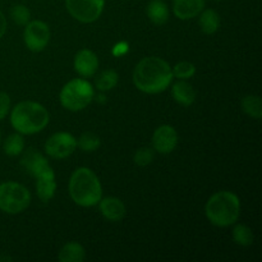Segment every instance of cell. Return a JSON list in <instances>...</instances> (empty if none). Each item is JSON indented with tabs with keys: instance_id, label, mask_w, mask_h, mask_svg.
Returning a JSON list of instances; mask_svg holds the SVG:
<instances>
[{
	"instance_id": "obj_1",
	"label": "cell",
	"mask_w": 262,
	"mask_h": 262,
	"mask_svg": "<svg viewBox=\"0 0 262 262\" xmlns=\"http://www.w3.org/2000/svg\"><path fill=\"white\" fill-rule=\"evenodd\" d=\"M171 67L159 56H147L137 63L133 71V83L140 91L155 95L165 91L173 79Z\"/></svg>"
},
{
	"instance_id": "obj_2",
	"label": "cell",
	"mask_w": 262,
	"mask_h": 262,
	"mask_svg": "<svg viewBox=\"0 0 262 262\" xmlns=\"http://www.w3.org/2000/svg\"><path fill=\"white\" fill-rule=\"evenodd\" d=\"M69 194L74 204L82 207H92L102 197V187L99 177L89 168L76 169L69 179Z\"/></svg>"
},
{
	"instance_id": "obj_3",
	"label": "cell",
	"mask_w": 262,
	"mask_h": 262,
	"mask_svg": "<svg viewBox=\"0 0 262 262\" xmlns=\"http://www.w3.org/2000/svg\"><path fill=\"white\" fill-rule=\"evenodd\" d=\"M50 122L48 109L35 101H20L10 113V124L20 135H35Z\"/></svg>"
},
{
	"instance_id": "obj_4",
	"label": "cell",
	"mask_w": 262,
	"mask_h": 262,
	"mask_svg": "<svg viewBox=\"0 0 262 262\" xmlns=\"http://www.w3.org/2000/svg\"><path fill=\"white\" fill-rule=\"evenodd\" d=\"M205 214L215 227H230L239 219L241 201L233 192L219 191L207 200Z\"/></svg>"
},
{
	"instance_id": "obj_5",
	"label": "cell",
	"mask_w": 262,
	"mask_h": 262,
	"mask_svg": "<svg viewBox=\"0 0 262 262\" xmlns=\"http://www.w3.org/2000/svg\"><path fill=\"white\" fill-rule=\"evenodd\" d=\"M95 97L92 84L83 78H74L61 89L59 99L63 107L69 112H81L86 109Z\"/></svg>"
},
{
	"instance_id": "obj_6",
	"label": "cell",
	"mask_w": 262,
	"mask_h": 262,
	"mask_svg": "<svg viewBox=\"0 0 262 262\" xmlns=\"http://www.w3.org/2000/svg\"><path fill=\"white\" fill-rule=\"evenodd\" d=\"M31 204V193L23 184L5 182L0 184V210L5 214L17 215Z\"/></svg>"
},
{
	"instance_id": "obj_7",
	"label": "cell",
	"mask_w": 262,
	"mask_h": 262,
	"mask_svg": "<svg viewBox=\"0 0 262 262\" xmlns=\"http://www.w3.org/2000/svg\"><path fill=\"white\" fill-rule=\"evenodd\" d=\"M105 0H66L69 14L82 23H92L100 18Z\"/></svg>"
},
{
	"instance_id": "obj_8",
	"label": "cell",
	"mask_w": 262,
	"mask_h": 262,
	"mask_svg": "<svg viewBox=\"0 0 262 262\" xmlns=\"http://www.w3.org/2000/svg\"><path fill=\"white\" fill-rule=\"evenodd\" d=\"M23 40L28 50L40 53L50 41V28L42 20H30L23 31Z\"/></svg>"
},
{
	"instance_id": "obj_9",
	"label": "cell",
	"mask_w": 262,
	"mask_h": 262,
	"mask_svg": "<svg viewBox=\"0 0 262 262\" xmlns=\"http://www.w3.org/2000/svg\"><path fill=\"white\" fill-rule=\"evenodd\" d=\"M77 148V140L68 132L54 133L45 142V152L50 158L61 159L69 158Z\"/></svg>"
},
{
	"instance_id": "obj_10",
	"label": "cell",
	"mask_w": 262,
	"mask_h": 262,
	"mask_svg": "<svg viewBox=\"0 0 262 262\" xmlns=\"http://www.w3.org/2000/svg\"><path fill=\"white\" fill-rule=\"evenodd\" d=\"M178 145V133L171 125L164 124L156 128L152 135V148L159 154H170Z\"/></svg>"
},
{
	"instance_id": "obj_11",
	"label": "cell",
	"mask_w": 262,
	"mask_h": 262,
	"mask_svg": "<svg viewBox=\"0 0 262 262\" xmlns=\"http://www.w3.org/2000/svg\"><path fill=\"white\" fill-rule=\"evenodd\" d=\"M74 71L82 77H92L99 69V58L89 49H82L74 56Z\"/></svg>"
},
{
	"instance_id": "obj_12",
	"label": "cell",
	"mask_w": 262,
	"mask_h": 262,
	"mask_svg": "<svg viewBox=\"0 0 262 262\" xmlns=\"http://www.w3.org/2000/svg\"><path fill=\"white\" fill-rule=\"evenodd\" d=\"M22 159H20V165L28 171L32 177L37 178L40 174H42L43 171L48 170L49 168H51L49 161L46 160L45 156L41 155L38 151H36L35 148L30 147L27 150H23Z\"/></svg>"
},
{
	"instance_id": "obj_13",
	"label": "cell",
	"mask_w": 262,
	"mask_h": 262,
	"mask_svg": "<svg viewBox=\"0 0 262 262\" xmlns=\"http://www.w3.org/2000/svg\"><path fill=\"white\" fill-rule=\"evenodd\" d=\"M205 0H173V13L182 20L199 17L204 10Z\"/></svg>"
},
{
	"instance_id": "obj_14",
	"label": "cell",
	"mask_w": 262,
	"mask_h": 262,
	"mask_svg": "<svg viewBox=\"0 0 262 262\" xmlns=\"http://www.w3.org/2000/svg\"><path fill=\"white\" fill-rule=\"evenodd\" d=\"M56 182H55V173L53 168H49L48 170L43 171L42 174L36 178V192H37L38 199L42 202H49L55 194Z\"/></svg>"
},
{
	"instance_id": "obj_15",
	"label": "cell",
	"mask_w": 262,
	"mask_h": 262,
	"mask_svg": "<svg viewBox=\"0 0 262 262\" xmlns=\"http://www.w3.org/2000/svg\"><path fill=\"white\" fill-rule=\"evenodd\" d=\"M99 204L102 216L109 222H120L125 216V205L117 197H101Z\"/></svg>"
},
{
	"instance_id": "obj_16",
	"label": "cell",
	"mask_w": 262,
	"mask_h": 262,
	"mask_svg": "<svg viewBox=\"0 0 262 262\" xmlns=\"http://www.w3.org/2000/svg\"><path fill=\"white\" fill-rule=\"evenodd\" d=\"M171 96L182 106H191L196 100V91L186 79H179L171 87Z\"/></svg>"
},
{
	"instance_id": "obj_17",
	"label": "cell",
	"mask_w": 262,
	"mask_h": 262,
	"mask_svg": "<svg viewBox=\"0 0 262 262\" xmlns=\"http://www.w3.org/2000/svg\"><path fill=\"white\" fill-rule=\"evenodd\" d=\"M148 19L155 25H164L169 19V7L164 0H151L146 8Z\"/></svg>"
},
{
	"instance_id": "obj_18",
	"label": "cell",
	"mask_w": 262,
	"mask_h": 262,
	"mask_svg": "<svg viewBox=\"0 0 262 262\" xmlns=\"http://www.w3.org/2000/svg\"><path fill=\"white\" fill-rule=\"evenodd\" d=\"M58 258L60 262H83L86 260V251L78 242H68L61 247Z\"/></svg>"
},
{
	"instance_id": "obj_19",
	"label": "cell",
	"mask_w": 262,
	"mask_h": 262,
	"mask_svg": "<svg viewBox=\"0 0 262 262\" xmlns=\"http://www.w3.org/2000/svg\"><path fill=\"white\" fill-rule=\"evenodd\" d=\"M199 25L201 31L206 35H212L219 30L220 26V15L216 10L206 9L200 13Z\"/></svg>"
},
{
	"instance_id": "obj_20",
	"label": "cell",
	"mask_w": 262,
	"mask_h": 262,
	"mask_svg": "<svg viewBox=\"0 0 262 262\" xmlns=\"http://www.w3.org/2000/svg\"><path fill=\"white\" fill-rule=\"evenodd\" d=\"M3 150H4L5 155L14 158V156H19L25 150V138L20 133H13V135L8 136L7 140L3 143Z\"/></svg>"
},
{
	"instance_id": "obj_21",
	"label": "cell",
	"mask_w": 262,
	"mask_h": 262,
	"mask_svg": "<svg viewBox=\"0 0 262 262\" xmlns=\"http://www.w3.org/2000/svg\"><path fill=\"white\" fill-rule=\"evenodd\" d=\"M118 81H119V76H118L117 71L106 69V71H102L95 79V86L100 92H106L114 89L118 84Z\"/></svg>"
},
{
	"instance_id": "obj_22",
	"label": "cell",
	"mask_w": 262,
	"mask_h": 262,
	"mask_svg": "<svg viewBox=\"0 0 262 262\" xmlns=\"http://www.w3.org/2000/svg\"><path fill=\"white\" fill-rule=\"evenodd\" d=\"M242 110L253 119H260L262 117V104L261 99L257 95H247L241 101Z\"/></svg>"
},
{
	"instance_id": "obj_23",
	"label": "cell",
	"mask_w": 262,
	"mask_h": 262,
	"mask_svg": "<svg viewBox=\"0 0 262 262\" xmlns=\"http://www.w3.org/2000/svg\"><path fill=\"white\" fill-rule=\"evenodd\" d=\"M233 239L241 247H250L252 246L255 237H253L251 228L245 224H237L233 229Z\"/></svg>"
},
{
	"instance_id": "obj_24",
	"label": "cell",
	"mask_w": 262,
	"mask_h": 262,
	"mask_svg": "<svg viewBox=\"0 0 262 262\" xmlns=\"http://www.w3.org/2000/svg\"><path fill=\"white\" fill-rule=\"evenodd\" d=\"M100 137L92 132H84L77 141V146L84 152H94L100 147Z\"/></svg>"
},
{
	"instance_id": "obj_25",
	"label": "cell",
	"mask_w": 262,
	"mask_h": 262,
	"mask_svg": "<svg viewBox=\"0 0 262 262\" xmlns=\"http://www.w3.org/2000/svg\"><path fill=\"white\" fill-rule=\"evenodd\" d=\"M10 18L13 22L17 23L18 26H26L31 19V12L26 5L23 4H14L10 8Z\"/></svg>"
},
{
	"instance_id": "obj_26",
	"label": "cell",
	"mask_w": 262,
	"mask_h": 262,
	"mask_svg": "<svg viewBox=\"0 0 262 262\" xmlns=\"http://www.w3.org/2000/svg\"><path fill=\"white\" fill-rule=\"evenodd\" d=\"M171 73H173V77L178 79H188L194 76L196 67L191 61H181L171 68Z\"/></svg>"
},
{
	"instance_id": "obj_27",
	"label": "cell",
	"mask_w": 262,
	"mask_h": 262,
	"mask_svg": "<svg viewBox=\"0 0 262 262\" xmlns=\"http://www.w3.org/2000/svg\"><path fill=\"white\" fill-rule=\"evenodd\" d=\"M154 158H155L154 148L141 147L136 151L135 156H133V161L137 166H147L152 163Z\"/></svg>"
},
{
	"instance_id": "obj_28",
	"label": "cell",
	"mask_w": 262,
	"mask_h": 262,
	"mask_svg": "<svg viewBox=\"0 0 262 262\" xmlns=\"http://www.w3.org/2000/svg\"><path fill=\"white\" fill-rule=\"evenodd\" d=\"M10 110V97L7 92H0V122L5 119Z\"/></svg>"
},
{
	"instance_id": "obj_29",
	"label": "cell",
	"mask_w": 262,
	"mask_h": 262,
	"mask_svg": "<svg viewBox=\"0 0 262 262\" xmlns=\"http://www.w3.org/2000/svg\"><path fill=\"white\" fill-rule=\"evenodd\" d=\"M128 51V45L125 42H119L115 45L114 50H113V53H114V55L117 56H120L123 55V54H125Z\"/></svg>"
},
{
	"instance_id": "obj_30",
	"label": "cell",
	"mask_w": 262,
	"mask_h": 262,
	"mask_svg": "<svg viewBox=\"0 0 262 262\" xmlns=\"http://www.w3.org/2000/svg\"><path fill=\"white\" fill-rule=\"evenodd\" d=\"M7 18H5L4 13L0 10V38L3 37V36L5 35V32H7Z\"/></svg>"
},
{
	"instance_id": "obj_31",
	"label": "cell",
	"mask_w": 262,
	"mask_h": 262,
	"mask_svg": "<svg viewBox=\"0 0 262 262\" xmlns=\"http://www.w3.org/2000/svg\"><path fill=\"white\" fill-rule=\"evenodd\" d=\"M214 2H222V0H214Z\"/></svg>"
},
{
	"instance_id": "obj_32",
	"label": "cell",
	"mask_w": 262,
	"mask_h": 262,
	"mask_svg": "<svg viewBox=\"0 0 262 262\" xmlns=\"http://www.w3.org/2000/svg\"><path fill=\"white\" fill-rule=\"evenodd\" d=\"M0 143H2V136H0Z\"/></svg>"
}]
</instances>
